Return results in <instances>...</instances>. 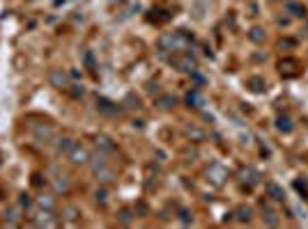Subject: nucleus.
Listing matches in <instances>:
<instances>
[{
	"label": "nucleus",
	"mask_w": 308,
	"mask_h": 229,
	"mask_svg": "<svg viewBox=\"0 0 308 229\" xmlns=\"http://www.w3.org/2000/svg\"><path fill=\"white\" fill-rule=\"evenodd\" d=\"M234 216L239 223H251V218H253V209L251 206H239V209L234 211Z\"/></svg>",
	"instance_id": "obj_19"
},
{
	"label": "nucleus",
	"mask_w": 308,
	"mask_h": 229,
	"mask_svg": "<svg viewBox=\"0 0 308 229\" xmlns=\"http://www.w3.org/2000/svg\"><path fill=\"white\" fill-rule=\"evenodd\" d=\"M265 225H269V227H278L281 225V220H278V213L271 209H265Z\"/></svg>",
	"instance_id": "obj_24"
},
{
	"label": "nucleus",
	"mask_w": 308,
	"mask_h": 229,
	"mask_svg": "<svg viewBox=\"0 0 308 229\" xmlns=\"http://www.w3.org/2000/svg\"><path fill=\"white\" fill-rule=\"evenodd\" d=\"M90 151H87L85 144H80V142H74L72 144V149L67 151V161L72 165H87L90 163Z\"/></svg>",
	"instance_id": "obj_4"
},
{
	"label": "nucleus",
	"mask_w": 308,
	"mask_h": 229,
	"mask_svg": "<svg viewBox=\"0 0 308 229\" xmlns=\"http://www.w3.org/2000/svg\"><path fill=\"white\" fill-rule=\"evenodd\" d=\"M48 83L55 90H69V73L65 69H51L48 71Z\"/></svg>",
	"instance_id": "obj_7"
},
{
	"label": "nucleus",
	"mask_w": 308,
	"mask_h": 229,
	"mask_svg": "<svg viewBox=\"0 0 308 229\" xmlns=\"http://www.w3.org/2000/svg\"><path fill=\"white\" fill-rule=\"evenodd\" d=\"M30 131H33L37 142H51L55 137V131L51 124H30Z\"/></svg>",
	"instance_id": "obj_8"
},
{
	"label": "nucleus",
	"mask_w": 308,
	"mask_h": 229,
	"mask_svg": "<svg viewBox=\"0 0 308 229\" xmlns=\"http://www.w3.org/2000/svg\"><path fill=\"white\" fill-rule=\"evenodd\" d=\"M97 108H99V112L108 115V117H120L122 112H124V108H120L117 103L108 101V98H97Z\"/></svg>",
	"instance_id": "obj_10"
},
{
	"label": "nucleus",
	"mask_w": 308,
	"mask_h": 229,
	"mask_svg": "<svg viewBox=\"0 0 308 229\" xmlns=\"http://www.w3.org/2000/svg\"><path fill=\"white\" fill-rule=\"evenodd\" d=\"M19 204H21V206H30V199H28V195H21Z\"/></svg>",
	"instance_id": "obj_34"
},
{
	"label": "nucleus",
	"mask_w": 308,
	"mask_h": 229,
	"mask_svg": "<svg viewBox=\"0 0 308 229\" xmlns=\"http://www.w3.org/2000/svg\"><path fill=\"white\" fill-rule=\"evenodd\" d=\"M94 199H97V202H101V204H106V199H108V193L104 188H99L97 190V193H94Z\"/></svg>",
	"instance_id": "obj_30"
},
{
	"label": "nucleus",
	"mask_w": 308,
	"mask_h": 229,
	"mask_svg": "<svg viewBox=\"0 0 308 229\" xmlns=\"http://www.w3.org/2000/svg\"><path fill=\"white\" fill-rule=\"evenodd\" d=\"M276 129H278L281 133H290L295 126H292V119L290 117H278L276 119Z\"/></svg>",
	"instance_id": "obj_23"
},
{
	"label": "nucleus",
	"mask_w": 308,
	"mask_h": 229,
	"mask_svg": "<svg viewBox=\"0 0 308 229\" xmlns=\"http://www.w3.org/2000/svg\"><path fill=\"white\" fill-rule=\"evenodd\" d=\"M267 193H269V197L274 199V202H285V193H283V188L278 186V183H267Z\"/></svg>",
	"instance_id": "obj_16"
},
{
	"label": "nucleus",
	"mask_w": 308,
	"mask_h": 229,
	"mask_svg": "<svg viewBox=\"0 0 308 229\" xmlns=\"http://www.w3.org/2000/svg\"><path fill=\"white\" fill-rule=\"evenodd\" d=\"M248 87H251V90L253 92H265V80L260 78V76H253V78H248Z\"/></svg>",
	"instance_id": "obj_27"
},
{
	"label": "nucleus",
	"mask_w": 308,
	"mask_h": 229,
	"mask_svg": "<svg viewBox=\"0 0 308 229\" xmlns=\"http://www.w3.org/2000/svg\"><path fill=\"white\" fill-rule=\"evenodd\" d=\"M148 92H150V94H156V92H159V85H156V83H150Z\"/></svg>",
	"instance_id": "obj_35"
},
{
	"label": "nucleus",
	"mask_w": 308,
	"mask_h": 229,
	"mask_svg": "<svg viewBox=\"0 0 308 229\" xmlns=\"http://www.w3.org/2000/svg\"><path fill=\"white\" fill-rule=\"evenodd\" d=\"M182 223L189 225V223H193V216L189 213V211H182Z\"/></svg>",
	"instance_id": "obj_32"
},
{
	"label": "nucleus",
	"mask_w": 308,
	"mask_h": 229,
	"mask_svg": "<svg viewBox=\"0 0 308 229\" xmlns=\"http://www.w3.org/2000/svg\"><path fill=\"white\" fill-rule=\"evenodd\" d=\"M72 144H74V140L72 137H58V142H55V149H58V154H67L69 149H72Z\"/></svg>",
	"instance_id": "obj_21"
},
{
	"label": "nucleus",
	"mask_w": 308,
	"mask_h": 229,
	"mask_svg": "<svg viewBox=\"0 0 308 229\" xmlns=\"http://www.w3.org/2000/svg\"><path fill=\"white\" fill-rule=\"evenodd\" d=\"M124 103H127V108H136V110H138V108H141V98L134 97V94H129V97L124 98Z\"/></svg>",
	"instance_id": "obj_29"
},
{
	"label": "nucleus",
	"mask_w": 308,
	"mask_h": 229,
	"mask_svg": "<svg viewBox=\"0 0 308 229\" xmlns=\"http://www.w3.org/2000/svg\"><path fill=\"white\" fill-rule=\"evenodd\" d=\"M62 223H78L80 220V209L74 206V204H67V206H62Z\"/></svg>",
	"instance_id": "obj_13"
},
{
	"label": "nucleus",
	"mask_w": 308,
	"mask_h": 229,
	"mask_svg": "<svg viewBox=\"0 0 308 229\" xmlns=\"http://www.w3.org/2000/svg\"><path fill=\"white\" fill-rule=\"evenodd\" d=\"M90 167H92V174L97 177V181L104 183V186H108V183H113L115 179H117L115 170L106 163V158L101 156V154L99 156H94V158H90Z\"/></svg>",
	"instance_id": "obj_2"
},
{
	"label": "nucleus",
	"mask_w": 308,
	"mask_h": 229,
	"mask_svg": "<svg viewBox=\"0 0 308 229\" xmlns=\"http://www.w3.org/2000/svg\"><path fill=\"white\" fill-rule=\"evenodd\" d=\"M189 34L184 30L177 33H166L159 37V51L161 53H184L189 48Z\"/></svg>",
	"instance_id": "obj_1"
},
{
	"label": "nucleus",
	"mask_w": 308,
	"mask_h": 229,
	"mask_svg": "<svg viewBox=\"0 0 308 229\" xmlns=\"http://www.w3.org/2000/svg\"><path fill=\"white\" fill-rule=\"evenodd\" d=\"M35 204H37L39 209L53 211V209H55V204H58V199H55V195H51V193H41L39 197H35Z\"/></svg>",
	"instance_id": "obj_15"
},
{
	"label": "nucleus",
	"mask_w": 308,
	"mask_h": 229,
	"mask_svg": "<svg viewBox=\"0 0 308 229\" xmlns=\"http://www.w3.org/2000/svg\"><path fill=\"white\" fill-rule=\"evenodd\" d=\"M175 103H177V98L170 97V94H166V97H159V98H156V105H159L161 110H168V108H173Z\"/></svg>",
	"instance_id": "obj_25"
},
{
	"label": "nucleus",
	"mask_w": 308,
	"mask_h": 229,
	"mask_svg": "<svg viewBox=\"0 0 308 229\" xmlns=\"http://www.w3.org/2000/svg\"><path fill=\"white\" fill-rule=\"evenodd\" d=\"M5 220H7V225H12V227L21 225V220H23V211H21V204H19V206H9V209L5 211Z\"/></svg>",
	"instance_id": "obj_14"
},
{
	"label": "nucleus",
	"mask_w": 308,
	"mask_h": 229,
	"mask_svg": "<svg viewBox=\"0 0 308 229\" xmlns=\"http://www.w3.org/2000/svg\"><path fill=\"white\" fill-rule=\"evenodd\" d=\"M117 220H120V225L129 227V225H134L136 216H134V211H131V209H122V211H120V216H117Z\"/></svg>",
	"instance_id": "obj_22"
},
{
	"label": "nucleus",
	"mask_w": 308,
	"mask_h": 229,
	"mask_svg": "<svg viewBox=\"0 0 308 229\" xmlns=\"http://www.w3.org/2000/svg\"><path fill=\"white\" fill-rule=\"evenodd\" d=\"M248 39L255 41V44H262V41L267 39V33H265L262 28H253V30L248 33Z\"/></svg>",
	"instance_id": "obj_26"
},
{
	"label": "nucleus",
	"mask_w": 308,
	"mask_h": 229,
	"mask_svg": "<svg viewBox=\"0 0 308 229\" xmlns=\"http://www.w3.org/2000/svg\"><path fill=\"white\" fill-rule=\"evenodd\" d=\"M239 181H241V186H246V188H255V186L262 181V177H260V172L253 170V167H241Z\"/></svg>",
	"instance_id": "obj_9"
},
{
	"label": "nucleus",
	"mask_w": 308,
	"mask_h": 229,
	"mask_svg": "<svg viewBox=\"0 0 308 229\" xmlns=\"http://www.w3.org/2000/svg\"><path fill=\"white\" fill-rule=\"evenodd\" d=\"M97 149L106 151V154H113V151H115V144L111 142L106 135H99V137H97Z\"/></svg>",
	"instance_id": "obj_20"
},
{
	"label": "nucleus",
	"mask_w": 308,
	"mask_h": 229,
	"mask_svg": "<svg viewBox=\"0 0 308 229\" xmlns=\"http://www.w3.org/2000/svg\"><path fill=\"white\" fill-rule=\"evenodd\" d=\"M184 133H187V137L191 140V142H202V140H205V131L198 129V126H187Z\"/></svg>",
	"instance_id": "obj_17"
},
{
	"label": "nucleus",
	"mask_w": 308,
	"mask_h": 229,
	"mask_svg": "<svg viewBox=\"0 0 308 229\" xmlns=\"http://www.w3.org/2000/svg\"><path fill=\"white\" fill-rule=\"evenodd\" d=\"M205 177H207L209 183H214V186H223L226 179H228V170H226L223 165L214 163V165H209L207 170H205Z\"/></svg>",
	"instance_id": "obj_6"
},
{
	"label": "nucleus",
	"mask_w": 308,
	"mask_h": 229,
	"mask_svg": "<svg viewBox=\"0 0 308 229\" xmlns=\"http://www.w3.org/2000/svg\"><path fill=\"white\" fill-rule=\"evenodd\" d=\"M170 65L182 73H193L195 69H198V60H195L191 53L184 51V53H175L173 58H170Z\"/></svg>",
	"instance_id": "obj_3"
},
{
	"label": "nucleus",
	"mask_w": 308,
	"mask_h": 229,
	"mask_svg": "<svg viewBox=\"0 0 308 229\" xmlns=\"http://www.w3.org/2000/svg\"><path fill=\"white\" fill-rule=\"evenodd\" d=\"M295 188L299 190L304 197H308V183L306 181H295Z\"/></svg>",
	"instance_id": "obj_31"
},
{
	"label": "nucleus",
	"mask_w": 308,
	"mask_h": 229,
	"mask_svg": "<svg viewBox=\"0 0 308 229\" xmlns=\"http://www.w3.org/2000/svg\"><path fill=\"white\" fill-rule=\"evenodd\" d=\"M288 12H292L295 16H306V7L299 5V2H290V5H288Z\"/></svg>",
	"instance_id": "obj_28"
},
{
	"label": "nucleus",
	"mask_w": 308,
	"mask_h": 229,
	"mask_svg": "<svg viewBox=\"0 0 308 229\" xmlns=\"http://www.w3.org/2000/svg\"><path fill=\"white\" fill-rule=\"evenodd\" d=\"M33 225L35 227H44V229H48V227H58V218L53 216V211H48V209H39L37 206V213L33 216Z\"/></svg>",
	"instance_id": "obj_5"
},
{
	"label": "nucleus",
	"mask_w": 308,
	"mask_h": 229,
	"mask_svg": "<svg viewBox=\"0 0 308 229\" xmlns=\"http://www.w3.org/2000/svg\"><path fill=\"white\" fill-rule=\"evenodd\" d=\"M53 188H55V193H62V195H67L69 190H72V177L69 174H58V177L53 179Z\"/></svg>",
	"instance_id": "obj_12"
},
{
	"label": "nucleus",
	"mask_w": 308,
	"mask_h": 229,
	"mask_svg": "<svg viewBox=\"0 0 308 229\" xmlns=\"http://www.w3.org/2000/svg\"><path fill=\"white\" fill-rule=\"evenodd\" d=\"M278 69H281V73L285 76V78H295L297 73H299V62L297 60H292V58H285V60H281V65H278Z\"/></svg>",
	"instance_id": "obj_11"
},
{
	"label": "nucleus",
	"mask_w": 308,
	"mask_h": 229,
	"mask_svg": "<svg viewBox=\"0 0 308 229\" xmlns=\"http://www.w3.org/2000/svg\"><path fill=\"white\" fill-rule=\"evenodd\" d=\"M76 90H74V97H83L85 94V90H83V85H74Z\"/></svg>",
	"instance_id": "obj_33"
},
{
	"label": "nucleus",
	"mask_w": 308,
	"mask_h": 229,
	"mask_svg": "<svg viewBox=\"0 0 308 229\" xmlns=\"http://www.w3.org/2000/svg\"><path fill=\"white\" fill-rule=\"evenodd\" d=\"M187 103L193 105V108H200V105L205 103V98H202L200 90H191V92H189V94H187Z\"/></svg>",
	"instance_id": "obj_18"
}]
</instances>
